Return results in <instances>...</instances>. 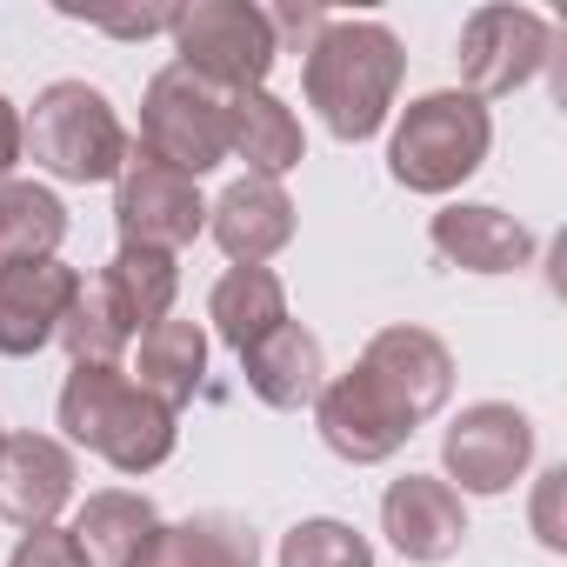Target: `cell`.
Instances as JSON below:
<instances>
[{"label": "cell", "mask_w": 567, "mask_h": 567, "mask_svg": "<svg viewBox=\"0 0 567 567\" xmlns=\"http://www.w3.org/2000/svg\"><path fill=\"white\" fill-rule=\"evenodd\" d=\"M401 74H408L401 34L381 21H328L301 54V94L321 114V127L348 147L374 141L394 121Z\"/></svg>", "instance_id": "obj_1"}, {"label": "cell", "mask_w": 567, "mask_h": 567, "mask_svg": "<svg viewBox=\"0 0 567 567\" xmlns=\"http://www.w3.org/2000/svg\"><path fill=\"white\" fill-rule=\"evenodd\" d=\"M54 427L68 447H87L94 461H107L127 481L154 474L181 441V414L161 408L147 388H134L127 368H68Z\"/></svg>", "instance_id": "obj_2"}, {"label": "cell", "mask_w": 567, "mask_h": 567, "mask_svg": "<svg viewBox=\"0 0 567 567\" xmlns=\"http://www.w3.org/2000/svg\"><path fill=\"white\" fill-rule=\"evenodd\" d=\"M487 147H494V114L461 87H434V94H421L394 114L388 181L408 187V194L447 200L454 187H467L487 167Z\"/></svg>", "instance_id": "obj_3"}, {"label": "cell", "mask_w": 567, "mask_h": 567, "mask_svg": "<svg viewBox=\"0 0 567 567\" xmlns=\"http://www.w3.org/2000/svg\"><path fill=\"white\" fill-rule=\"evenodd\" d=\"M21 141H28V161L68 187H101V181H121L134 141L121 127V107L87 87V81H48L34 94V107L21 114Z\"/></svg>", "instance_id": "obj_4"}, {"label": "cell", "mask_w": 567, "mask_h": 567, "mask_svg": "<svg viewBox=\"0 0 567 567\" xmlns=\"http://www.w3.org/2000/svg\"><path fill=\"white\" fill-rule=\"evenodd\" d=\"M227 121H234V94L167 61L141 94V154L200 181L227 161Z\"/></svg>", "instance_id": "obj_5"}, {"label": "cell", "mask_w": 567, "mask_h": 567, "mask_svg": "<svg viewBox=\"0 0 567 567\" xmlns=\"http://www.w3.org/2000/svg\"><path fill=\"white\" fill-rule=\"evenodd\" d=\"M280 48L260 14V0H194L174 14V68L214 81L220 94H254L267 87Z\"/></svg>", "instance_id": "obj_6"}, {"label": "cell", "mask_w": 567, "mask_h": 567, "mask_svg": "<svg viewBox=\"0 0 567 567\" xmlns=\"http://www.w3.org/2000/svg\"><path fill=\"white\" fill-rule=\"evenodd\" d=\"M560 54V34L547 14L534 8H474L461 21V94H474L481 107L501 101V94H520L540 81V68Z\"/></svg>", "instance_id": "obj_7"}, {"label": "cell", "mask_w": 567, "mask_h": 567, "mask_svg": "<svg viewBox=\"0 0 567 567\" xmlns=\"http://www.w3.org/2000/svg\"><path fill=\"white\" fill-rule=\"evenodd\" d=\"M534 467V421L514 401H474L441 434V481L454 494H507Z\"/></svg>", "instance_id": "obj_8"}, {"label": "cell", "mask_w": 567, "mask_h": 567, "mask_svg": "<svg viewBox=\"0 0 567 567\" xmlns=\"http://www.w3.org/2000/svg\"><path fill=\"white\" fill-rule=\"evenodd\" d=\"M114 227H121V247H161V254L194 247L207 234L200 181H187V174H174L134 147L121 181H114Z\"/></svg>", "instance_id": "obj_9"}, {"label": "cell", "mask_w": 567, "mask_h": 567, "mask_svg": "<svg viewBox=\"0 0 567 567\" xmlns=\"http://www.w3.org/2000/svg\"><path fill=\"white\" fill-rule=\"evenodd\" d=\"M354 368L414 421V434L454 401V354H447V341L434 328H414V321L381 328V334H368V348H361Z\"/></svg>", "instance_id": "obj_10"}, {"label": "cell", "mask_w": 567, "mask_h": 567, "mask_svg": "<svg viewBox=\"0 0 567 567\" xmlns=\"http://www.w3.org/2000/svg\"><path fill=\"white\" fill-rule=\"evenodd\" d=\"M81 467L74 447L61 434H0V520L34 534V527H61V514L74 507Z\"/></svg>", "instance_id": "obj_11"}, {"label": "cell", "mask_w": 567, "mask_h": 567, "mask_svg": "<svg viewBox=\"0 0 567 567\" xmlns=\"http://www.w3.org/2000/svg\"><path fill=\"white\" fill-rule=\"evenodd\" d=\"M315 427H321L328 454H341L348 467H381V461H394L414 441V421L361 368L328 374V388L315 394Z\"/></svg>", "instance_id": "obj_12"}, {"label": "cell", "mask_w": 567, "mask_h": 567, "mask_svg": "<svg viewBox=\"0 0 567 567\" xmlns=\"http://www.w3.org/2000/svg\"><path fill=\"white\" fill-rule=\"evenodd\" d=\"M74 295H81V274L61 254L0 267V361H34L41 348H54Z\"/></svg>", "instance_id": "obj_13"}, {"label": "cell", "mask_w": 567, "mask_h": 567, "mask_svg": "<svg viewBox=\"0 0 567 567\" xmlns=\"http://www.w3.org/2000/svg\"><path fill=\"white\" fill-rule=\"evenodd\" d=\"M381 534L394 540L401 560L441 567V560H454L461 540H467V507H461V494H454L441 474H401V481H388V494H381Z\"/></svg>", "instance_id": "obj_14"}, {"label": "cell", "mask_w": 567, "mask_h": 567, "mask_svg": "<svg viewBox=\"0 0 567 567\" xmlns=\"http://www.w3.org/2000/svg\"><path fill=\"white\" fill-rule=\"evenodd\" d=\"M427 240L461 274H520V267H534V247H540L534 227L494 200H447L427 220Z\"/></svg>", "instance_id": "obj_15"}, {"label": "cell", "mask_w": 567, "mask_h": 567, "mask_svg": "<svg viewBox=\"0 0 567 567\" xmlns=\"http://www.w3.org/2000/svg\"><path fill=\"white\" fill-rule=\"evenodd\" d=\"M295 227H301V214H295V200H288L280 181L240 174V181L220 187V200H207V234L234 267H267L295 240Z\"/></svg>", "instance_id": "obj_16"}, {"label": "cell", "mask_w": 567, "mask_h": 567, "mask_svg": "<svg viewBox=\"0 0 567 567\" xmlns=\"http://www.w3.org/2000/svg\"><path fill=\"white\" fill-rule=\"evenodd\" d=\"M240 374H247V394L274 414H301L315 408V394L328 388V354H321V334L301 328V321H280L267 341H254L240 354Z\"/></svg>", "instance_id": "obj_17"}, {"label": "cell", "mask_w": 567, "mask_h": 567, "mask_svg": "<svg viewBox=\"0 0 567 567\" xmlns=\"http://www.w3.org/2000/svg\"><path fill=\"white\" fill-rule=\"evenodd\" d=\"M127 567H260V534L240 514L207 507L187 520H161Z\"/></svg>", "instance_id": "obj_18"}, {"label": "cell", "mask_w": 567, "mask_h": 567, "mask_svg": "<svg viewBox=\"0 0 567 567\" xmlns=\"http://www.w3.org/2000/svg\"><path fill=\"white\" fill-rule=\"evenodd\" d=\"M227 161H247L254 181H288L301 161H308V134H301V114L254 87V94H234V121H227Z\"/></svg>", "instance_id": "obj_19"}, {"label": "cell", "mask_w": 567, "mask_h": 567, "mask_svg": "<svg viewBox=\"0 0 567 567\" xmlns=\"http://www.w3.org/2000/svg\"><path fill=\"white\" fill-rule=\"evenodd\" d=\"M207 321H214V334H220L234 354H247V348L267 341L280 321H295V315H288V280H280L274 267H227V274L214 280V295H207Z\"/></svg>", "instance_id": "obj_20"}, {"label": "cell", "mask_w": 567, "mask_h": 567, "mask_svg": "<svg viewBox=\"0 0 567 567\" xmlns=\"http://www.w3.org/2000/svg\"><path fill=\"white\" fill-rule=\"evenodd\" d=\"M134 348H141V354H134V388H147L161 408L181 414V408L200 394V381H207V328L167 315V321L147 328Z\"/></svg>", "instance_id": "obj_21"}, {"label": "cell", "mask_w": 567, "mask_h": 567, "mask_svg": "<svg viewBox=\"0 0 567 567\" xmlns=\"http://www.w3.org/2000/svg\"><path fill=\"white\" fill-rule=\"evenodd\" d=\"M154 527H161V507H154L147 494H134V487H101V494H87V501L74 507V527H68V534L81 540V554H87L94 567H127Z\"/></svg>", "instance_id": "obj_22"}, {"label": "cell", "mask_w": 567, "mask_h": 567, "mask_svg": "<svg viewBox=\"0 0 567 567\" xmlns=\"http://www.w3.org/2000/svg\"><path fill=\"white\" fill-rule=\"evenodd\" d=\"M68 240V200L48 181H0V267L54 260Z\"/></svg>", "instance_id": "obj_23"}, {"label": "cell", "mask_w": 567, "mask_h": 567, "mask_svg": "<svg viewBox=\"0 0 567 567\" xmlns=\"http://www.w3.org/2000/svg\"><path fill=\"white\" fill-rule=\"evenodd\" d=\"M101 288L114 295V308L127 315L134 334L161 328L174 315V295H181V260L161 254V247H114V260L101 267Z\"/></svg>", "instance_id": "obj_24"}, {"label": "cell", "mask_w": 567, "mask_h": 567, "mask_svg": "<svg viewBox=\"0 0 567 567\" xmlns=\"http://www.w3.org/2000/svg\"><path fill=\"white\" fill-rule=\"evenodd\" d=\"M134 341L141 334L127 328V315L114 308V295L101 288V280H81V295H74V308L61 321V348L74 354V368H121Z\"/></svg>", "instance_id": "obj_25"}, {"label": "cell", "mask_w": 567, "mask_h": 567, "mask_svg": "<svg viewBox=\"0 0 567 567\" xmlns=\"http://www.w3.org/2000/svg\"><path fill=\"white\" fill-rule=\"evenodd\" d=\"M280 567H374V540L354 520L315 514L280 534Z\"/></svg>", "instance_id": "obj_26"}, {"label": "cell", "mask_w": 567, "mask_h": 567, "mask_svg": "<svg viewBox=\"0 0 567 567\" xmlns=\"http://www.w3.org/2000/svg\"><path fill=\"white\" fill-rule=\"evenodd\" d=\"M8 567H94V560L81 554V540L68 527H34V534H21V547L8 554Z\"/></svg>", "instance_id": "obj_27"}, {"label": "cell", "mask_w": 567, "mask_h": 567, "mask_svg": "<svg viewBox=\"0 0 567 567\" xmlns=\"http://www.w3.org/2000/svg\"><path fill=\"white\" fill-rule=\"evenodd\" d=\"M267 14V28H274V48L280 54H308L315 48V34L334 21V14H321V8H301V0H280V8H260Z\"/></svg>", "instance_id": "obj_28"}, {"label": "cell", "mask_w": 567, "mask_h": 567, "mask_svg": "<svg viewBox=\"0 0 567 567\" xmlns=\"http://www.w3.org/2000/svg\"><path fill=\"white\" fill-rule=\"evenodd\" d=\"M68 21H87V28H101V34H114V41H147V34H174V14L181 8H141V14H74V8H61Z\"/></svg>", "instance_id": "obj_29"}, {"label": "cell", "mask_w": 567, "mask_h": 567, "mask_svg": "<svg viewBox=\"0 0 567 567\" xmlns=\"http://www.w3.org/2000/svg\"><path fill=\"white\" fill-rule=\"evenodd\" d=\"M560 487H567V467H547L540 487H534V534L547 554H567V527H560Z\"/></svg>", "instance_id": "obj_30"}, {"label": "cell", "mask_w": 567, "mask_h": 567, "mask_svg": "<svg viewBox=\"0 0 567 567\" xmlns=\"http://www.w3.org/2000/svg\"><path fill=\"white\" fill-rule=\"evenodd\" d=\"M28 161V141H21V107L0 94V181H14V167Z\"/></svg>", "instance_id": "obj_31"}, {"label": "cell", "mask_w": 567, "mask_h": 567, "mask_svg": "<svg viewBox=\"0 0 567 567\" xmlns=\"http://www.w3.org/2000/svg\"><path fill=\"white\" fill-rule=\"evenodd\" d=\"M0 434H8V427H0Z\"/></svg>", "instance_id": "obj_32"}]
</instances>
